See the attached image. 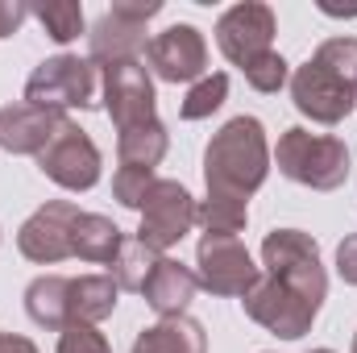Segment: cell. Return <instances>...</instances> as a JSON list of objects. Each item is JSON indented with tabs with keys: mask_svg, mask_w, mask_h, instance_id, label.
<instances>
[{
	"mask_svg": "<svg viewBox=\"0 0 357 353\" xmlns=\"http://www.w3.org/2000/svg\"><path fill=\"white\" fill-rule=\"evenodd\" d=\"M195 291H199L195 270H187L175 258H162V262L154 266V274H150V283H146L142 295H146V303L162 320H171V316H187V303L195 299Z\"/></svg>",
	"mask_w": 357,
	"mask_h": 353,
	"instance_id": "obj_16",
	"label": "cell"
},
{
	"mask_svg": "<svg viewBox=\"0 0 357 353\" xmlns=\"http://www.w3.org/2000/svg\"><path fill=\"white\" fill-rule=\"evenodd\" d=\"M270 42H274V8L262 0H245V4H233L220 13L216 21V46L229 63L245 67L254 63L258 54H266Z\"/></svg>",
	"mask_w": 357,
	"mask_h": 353,
	"instance_id": "obj_12",
	"label": "cell"
},
{
	"mask_svg": "<svg viewBox=\"0 0 357 353\" xmlns=\"http://www.w3.org/2000/svg\"><path fill=\"white\" fill-rule=\"evenodd\" d=\"M278 171L291 183H303L312 191H337L349 179V146L328 133H307V129H287L274 150Z\"/></svg>",
	"mask_w": 357,
	"mask_h": 353,
	"instance_id": "obj_2",
	"label": "cell"
},
{
	"mask_svg": "<svg viewBox=\"0 0 357 353\" xmlns=\"http://www.w3.org/2000/svg\"><path fill=\"white\" fill-rule=\"evenodd\" d=\"M337 274H341L349 287H357V233H349V237L337 246Z\"/></svg>",
	"mask_w": 357,
	"mask_h": 353,
	"instance_id": "obj_30",
	"label": "cell"
},
{
	"mask_svg": "<svg viewBox=\"0 0 357 353\" xmlns=\"http://www.w3.org/2000/svg\"><path fill=\"white\" fill-rule=\"evenodd\" d=\"M91 42V63H100V67H112V63H142V54H146V25L142 21H129V17H121V13H104L96 25H91L88 33Z\"/></svg>",
	"mask_w": 357,
	"mask_h": 353,
	"instance_id": "obj_15",
	"label": "cell"
},
{
	"mask_svg": "<svg viewBox=\"0 0 357 353\" xmlns=\"http://www.w3.org/2000/svg\"><path fill=\"white\" fill-rule=\"evenodd\" d=\"M162 262V254L158 250H150L142 237H125L121 241V254L112 258V283L121 287V291H146V283H150V274H154V266Z\"/></svg>",
	"mask_w": 357,
	"mask_h": 353,
	"instance_id": "obj_22",
	"label": "cell"
},
{
	"mask_svg": "<svg viewBox=\"0 0 357 353\" xmlns=\"http://www.w3.org/2000/svg\"><path fill=\"white\" fill-rule=\"evenodd\" d=\"M59 353H112L104 333L96 324H84V320H71L59 337Z\"/></svg>",
	"mask_w": 357,
	"mask_h": 353,
	"instance_id": "obj_29",
	"label": "cell"
},
{
	"mask_svg": "<svg viewBox=\"0 0 357 353\" xmlns=\"http://www.w3.org/2000/svg\"><path fill=\"white\" fill-rule=\"evenodd\" d=\"M195 195L175 183V179H158L154 187H150V195H146V204H142V229H137V237L150 246V250H171L178 246L187 233H191V225H195Z\"/></svg>",
	"mask_w": 357,
	"mask_h": 353,
	"instance_id": "obj_6",
	"label": "cell"
},
{
	"mask_svg": "<svg viewBox=\"0 0 357 353\" xmlns=\"http://www.w3.org/2000/svg\"><path fill=\"white\" fill-rule=\"evenodd\" d=\"M121 287L112 283V274H79L71 278V320L100 324L104 316H112Z\"/></svg>",
	"mask_w": 357,
	"mask_h": 353,
	"instance_id": "obj_21",
	"label": "cell"
},
{
	"mask_svg": "<svg viewBox=\"0 0 357 353\" xmlns=\"http://www.w3.org/2000/svg\"><path fill=\"white\" fill-rule=\"evenodd\" d=\"M0 353H38V345L17 333H0Z\"/></svg>",
	"mask_w": 357,
	"mask_h": 353,
	"instance_id": "obj_33",
	"label": "cell"
},
{
	"mask_svg": "<svg viewBox=\"0 0 357 353\" xmlns=\"http://www.w3.org/2000/svg\"><path fill=\"white\" fill-rule=\"evenodd\" d=\"M129 353H208V333L191 316H171L142 329Z\"/></svg>",
	"mask_w": 357,
	"mask_h": 353,
	"instance_id": "obj_18",
	"label": "cell"
},
{
	"mask_svg": "<svg viewBox=\"0 0 357 353\" xmlns=\"http://www.w3.org/2000/svg\"><path fill=\"white\" fill-rule=\"evenodd\" d=\"M241 71H245V84H250L254 91H262V96H274V91H282L287 84H291V63H287L278 50L258 54V59L245 63Z\"/></svg>",
	"mask_w": 357,
	"mask_h": 353,
	"instance_id": "obj_26",
	"label": "cell"
},
{
	"mask_svg": "<svg viewBox=\"0 0 357 353\" xmlns=\"http://www.w3.org/2000/svg\"><path fill=\"white\" fill-rule=\"evenodd\" d=\"M38 167H42V175L54 179L67 191H91L100 183V150L75 121H67L54 133V142L38 154Z\"/></svg>",
	"mask_w": 357,
	"mask_h": 353,
	"instance_id": "obj_10",
	"label": "cell"
},
{
	"mask_svg": "<svg viewBox=\"0 0 357 353\" xmlns=\"http://www.w3.org/2000/svg\"><path fill=\"white\" fill-rule=\"evenodd\" d=\"M167 125L162 121H150V125H137V129H125L116 137V163L121 167H142V171H154L162 158H167Z\"/></svg>",
	"mask_w": 357,
	"mask_h": 353,
	"instance_id": "obj_20",
	"label": "cell"
},
{
	"mask_svg": "<svg viewBox=\"0 0 357 353\" xmlns=\"http://www.w3.org/2000/svg\"><path fill=\"white\" fill-rule=\"evenodd\" d=\"M29 17H38L42 29H46L59 46H67V42H75V38L84 33V8H79L75 0H50V4H38V8H29Z\"/></svg>",
	"mask_w": 357,
	"mask_h": 353,
	"instance_id": "obj_24",
	"label": "cell"
},
{
	"mask_svg": "<svg viewBox=\"0 0 357 353\" xmlns=\"http://www.w3.org/2000/svg\"><path fill=\"white\" fill-rule=\"evenodd\" d=\"M121 241H125V233H121L108 216H100V212H84V216L75 220L71 254H75L79 262L112 266V258L121 254Z\"/></svg>",
	"mask_w": 357,
	"mask_h": 353,
	"instance_id": "obj_19",
	"label": "cell"
},
{
	"mask_svg": "<svg viewBox=\"0 0 357 353\" xmlns=\"http://www.w3.org/2000/svg\"><path fill=\"white\" fill-rule=\"evenodd\" d=\"M154 183H158L154 171H142V167H116V175H112V195H116L125 208H137V212H142V204H146V195H150Z\"/></svg>",
	"mask_w": 357,
	"mask_h": 353,
	"instance_id": "obj_28",
	"label": "cell"
},
{
	"mask_svg": "<svg viewBox=\"0 0 357 353\" xmlns=\"http://www.w3.org/2000/svg\"><path fill=\"white\" fill-rule=\"evenodd\" d=\"M354 353H357V337H354Z\"/></svg>",
	"mask_w": 357,
	"mask_h": 353,
	"instance_id": "obj_36",
	"label": "cell"
},
{
	"mask_svg": "<svg viewBox=\"0 0 357 353\" xmlns=\"http://www.w3.org/2000/svg\"><path fill=\"white\" fill-rule=\"evenodd\" d=\"M270 175V146L258 117H233L204 150V179L208 195L245 200L266 183Z\"/></svg>",
	"mask_w": 357,
	"mask_h": 353,
	"instance_id": "obj_1",
	"label": "cell"
},
{
	"mask_svg": "<svg viewBox=\"0 0 357 353\" xmlns=\"http://www.w3.org/2000/svg\"><path fill=\"white\" fill-rule=\"evenodd\" d=\"M250 220V204L245 200H225V195H208L195 208V225H204V233L212 237H237Z\"/></svg>",
	"mask_w": 357,
	"mask_h": 353,
	"instance_id": "obj_23",
	"label": "cell"
},
{
	"mask_svg": "<svg viewBox=\"0 0 357 353\" xmlns=\"http://www.w3.org/2000/svg\"><path fill=\"white\" fill-rule=\"evenodd\" d=\"M320 67H328L337 80H345L349 88H357V38H328V42H320L316 46V54H312Z\"/></svg>",
	"mask_w": 357,
	"mask_h": 353,
	"instance_id": "obj_27",
	"label": "cell"
},
{
	"mask_svg": "<svg viewBox=\"0 0 357 353\" xmlns=\"http://www.w3.org/2000/svg\"><path fill=\"white\" fill-rule=\"evenodd\" d=\"M25 312L38 329H67L71 324V278L63 274H42L25 287Z\"/></svg>",
	"mask_w": 357,
	"mask_h": 353,
	"instance_id": "obj_17",
	"label": "cell"
},
{
	"mask_svg": "<svg viewBox=\"0 0 357 353\" xmlns=\"http://www.w3.org/2000/svg\"><path fill=\"white\" fill-rule=\"evenodd\" d=\"M225 96H229V75H225V71L204 75L199 84H191V91L183 96L178 117H183V121H204V117H212V112L225 104Z\"/></svg>",
	"mask_w": 357,
	"mask_h": 353,
	"instance_id": "obj_25",
	"label": "cell"
},
{
	"mask_svg": "<svg viewBox=\"0 0 357 353\" xmlns=\"http://www.w3.org/2000/svg\"><path fill=\"white\" fill-rule=\"evenodd\" d=\"M112 13H121V17H129V21H150V17H158L162 13V0H116L112 4Z\"/></svg>",
	"mask_w": 357,
	"mask_h": 353,
	"instance_id": "obj_31",
	"label": "cell"
},
{
	"mask_svg": "<svg viewBox=\"0 0 357 353\" xmlns=\"http://www.w3.org/2000/svg\"><path fill=\"white\" fill-rule=\"evenodd\" d=\"M291 100L303 117H312L316 125H341L345 112L354 108V88L345 80H337L328 67H320L316 59H307L295 75H291Z\"/></svg>",
	"mask_w": 357,
	"mask_h": 353,
	"instance_id": "obj_13",
	"label": "cell"
},
{
	"mask_svg": "<svg viewBox=\"0 0 357 353\" xmlns=\"http://www.w3.org/2000/svg\"><path fill=\"white\" fill-rule=\"evenodd\" d=\"M262 266L274 283H282L287 291H295L299 299H307L316 312L328 295V274L320 262V246L299 233V229H274L262 241Z\"/></svg>",
	"mask_w": 357,
	"mask_h": 353,
	"instance_id": "obj_3",
	"label": "cell"
},
{
	"mask_svg": "<svg viewBox=\"0 0 357 353\" xmlns=\"http://www.w3.org/2000/svg\"><path fill=\"white\" fill-rule=\"evenodd\" d=\"M67 125V112H54V108H33V104H4L0 108V146L8 154H42L54 133Z\"/></svg>",
	"mask_w": 357,
	"mask_h": 353,
	"instance_id": "obj_14",
	"label": "cell"
},
{
	"mask_svg": "<svg viewBox=\"0 0 357 353\" xmlns=\"http://www.w3.org/2000/svg\"><path fill=\"white\" fill-rule=\"evenodd\" d=\"M146 63L162 84H199L208 75V46L204 33L187 21H178L171 29H162L158 38H150L146 46Z\"/></svg>",
	"mask_w": 357,
	"mask_h": 353,
	"instance_id": "obj_11",
	"label": "cell"
},
{
	"mask_svg": "<svg viewBox=\"0 0 357 353\" xmlns=\"http://www.w3.org/2000/svg\"><path fill=\"white\" fill-rule=\"evenodd\" d=\"M312 353H333V350H312Z\"/></svg>",
	"mask_w": 357,
	"mask_h": 353,
	"instance_id": "obj_34",
	"label": "cell"
},
{
	"mask_svg": "<svg viewBox=\"0 0 357 353\" xmlns=\"http://www.w3.org/2000/svg\"><path fill=\"white\" fill-rule=\"evenodd\" d=\"M354 108H357V88H354Z\"/></svg>",
	"mask_w": 357,
	"mask_h": 353,
	"instance_id": "obj_35",
	"label": "cell"
},
{
	"mask_svg": "<svg viewBox=\"0 0 357 353\" xmlns=\"http://www.w3.org/2000/svg\"><path fill=\"white\" fill-rule=\"evenodd\" d=\"M100 67L79 54H54L46 63L33 67V75L25 80V104L33 108H96L100 100Z\"/></svg>",
	"mask_w": 357,
	"mask_h": 353,
	"instance_id": "obj_4",
	"label": "cell"
},
{
	"mask_svg": "<svg viewBox=\"0 0 357 353\" xmlns=\"http://www.w3.org/2000/svg\"><path fill=\"white\" fill-rule=\"evenodd\" d=\"M100 84H104V108H108L116 133L158 121L154 117V80H150V67L146 63H112V67H100Z\"/></svg>",
	"mask_w": 357,
	"mask_h": 353,
	"instance_id": "obj_8",
	"label": "cell"
},
{
	"mask_svg": "<svg viewBox=\"0 0 357 353\" xmlns=\"http://www.w3.org/2000/svg\"><path fill=\"white\" fill-rule=\"evenodd\" d=\"M195 278L204 291L212 295H245L258 278H262V266H254L250 250L241 237H212L204 233L199 246H195Z\"/></svg>",
	"mask_w": 357,
	"mask_h": 353,
	"instance_id": "obj_5",
	"label": "cell"
},
{
	"mask_svg": "<svg viewBox=\"0 0 357 353\" xmlns=\"http://www.w3.org/2000/svg\"><path fill=\"white\" fill-rule=\"evenodd\" d=\"M79 204L75 200H46L17 233V250L38 266H54L71 254V237H75V220H79Z\"/></svg>",
	"mask_w": 357,
	"mask_h": 353,
	"instance_id": "obj_7",
	"label": "cell"
},
{
	"mask_svg": "<svg viewBox=\"0 0 357 353\" xmlns=\"http://www.w3.org/2000/svg\"><path fill=\"white\" fill-rule=\"evenodd\" d=\"M25 17H29L25 4H8V0H0V38H13V33L25 25Z\"/></svg>",
	"mask_w": 357,
	"mask_h": 353,
	"instance_id": "obj_32",
	"label": "cell"
},
{
	"mask_svg": "<svg viewBox=\"0 0 357 353\" xmlns=\"http://www.w3.org/2000/svg\"><path fill=\"white\" fill-rule=\"evenodd\" d=\"M241 308L254 324H262L266 333L282 337V341H299L312 320H316V308L307 299H299L295 291H287L282 283H274L270 274H262L245 295H241Z\"/></svg>",
	"mask_w": 357,
	"mask_h": 353,
	"instance_id": "obj_9",
	"label": "cell"
}]
</instances>
